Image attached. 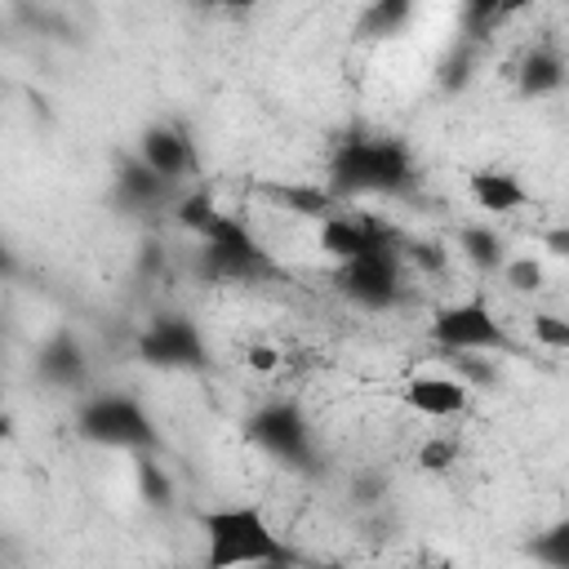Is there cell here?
Returning a JSON list of instances; mask_svg holds the SVG:
<instances>
[{
  "instance_id": "obj_1",
  "label": "cell",
  "mask_w": 569,
  "mask_h": 569,
  "mask_svg": "<svg viewBox=\"0 0 569 569\" xmlns=\"http://www.w3.org/2000/svg\"><path fill=\"white\" fill-rule=\"evenodd\" d=\"M418 182L413 151L400 138L382 133H347L329 156V191L338 200L356 196H409Z\"/></svg>"
},
{
  "instance_id": "obj_2",
  "label": "cell",
  "mask_w": 569,
  "mask_h": 569,
  "mask_svg": "<svg viewBox=\"0 0 569 569\" xmlns=\"http://www.w3.org/2000/svg\"><path fill=\"white\" fill-rule=\"evenodd\" d=\"M200 529H204V560L213 569H231V565H284V560H293L289 547L280 542V533L271 529V520L262 516V507H253V502L209 507L200 516Z\"/></svg>"
},
{
  "instance_id": "obj_3",
  "label": "cell",
  "mask_w": 569,
  "mask_h": 569,
  "mask_svg": "<svg viewBox=\"0 0 569 569\" xmlns=\"http://www.w3.org/2000/svg\"><path fill=\"white\" fill-rule=\"evenodd\" d=\"M196 240H200L196 267L213 284H262V280H276L280 276L276 258L262 249V240L236 213L213 209V218L196 231Z\"/></svg>"
},
{
  "instance_id": "obj_4",
  "label": "cell",
  "mask_w": 569,
  "mask_h": 569,
  "mask_svg": "<svg viewBox=\"0 0 569 569\" xmlns=\"http://www.w3.org/2000/svg\"><path fill=\"white\" fill-rule=\"evenodd\" d=\"M76 431H80V440H89V445L129 449V453H147V449L160 445L147 405H142L138 396H129V391H98V396H84L80 409H76Z\"/></svg>"
},
{
  "instance_id": "obj_5",
  "label": "cell",
  "mask_w": 569,
  "mask_h": 569,
  "mask_svg": "<svg viewBox=\"0 0 569 569\" xmlns=\"http://www.w3.org/2000/svg\"><path fill=\"white\" fill-rule=\"evenodd\" d=\"M431 342L449 356H516L520 351V342L507 333V325L480 293L440 307L431 316Z\"/></svg>"
},
{
  "instance_id": "obj_6",
  "label": "cell",
  "mask_w": 569,
  "mask_h": 569,
  "mask_svg": "<svg viewBox=\"0 0 569 569\" xmlns=\"http://www.w3.org/2000/svg\"><path fill=\"white\" fill-rule=\"evenodd\" d=\"M338 280V293L365 311H387L400 302V289H405V267H400V249L396 240L387 244H373L347 262H338L333 271Z\"/></svg>"
},
{
  "instance_id": "obj_7",
  "label": "cell",
  "mask_w": 569,
  "mask_h": 569,
  "mask_svg": "<svg viewBox=\"0 0 569 569\" xmlns=\"http://www.w3.org/2000/svg\"><path fill=\"white\" fill-rule=\"evenodd\" d=\"M133 356L151 369H164V373H187V369H204L209 360V347H204V333L191 316H151L138 338H133Z\"/></svg>"
},
{
  "instance_id": "obj_8",
  "label": "cell",
  "mask_w": 569,
  "mask_h": 569,
  "mask_svg": "<svg viewBox=\"0 0 569 569\" xmlns=\"http://www.w3.org/2000/svg\"><path fill=\"white\" fill-rule=\"evenodd\" d=\"M244 436L271 453L276 462L284 467H311V453H316V436H311V422L307 413L293 405V400H267L258 405L249 418H244Z\"/></svg>"
},
{
  "instance_id": "obj_9",
  "label": "cell",
  "mask_w": 569,
  "mask_h": 569,
  "mask_svg": "<svg viewBox=\"0 0 569 569\" xmlns=\"http://www.w3.org/2000/svg\"><path fill=\"white\" fill-rule=\"evenodd\" d=\"M138 160L147 169H156L160 178L169 182H191L200 173V156H196V142L187 133V124H173V120H156L138 133Z\"/></svg>"
},
{
  "instance_id": "obj_10",
  "label": "cell",
  "mask_w": 569,
  "mask_h": 569,
  "mask_svg": "<svg viewBox=\"0 0 569 569\" xmlns=\"http://www.w3.org/2000/svg\"><path fill=\"white\" fill-rule=\"evenodd\" d=\"M316 222H320V249L333 258V267H338V262H347V258H356V253H365V249H373V244L396 240V231H391L387 222L365 218V213L329 209V213H325V218H316Z\"/></svg>"
},
{
  "instance_id": "obj_11",
  "label": "cell",
  "mask_w": 569,
  "mask_h": 569,
  "mask_svg": "<svg viewBox=\"0 0 569 569\" xmlns=\"http://www.w3.org/2000/svg\"><path fill=\"white\" fill-rule=\"evenodd\" d=\"M178 191H182L178 182L160 178V173H156V169H147L138 156H133V160H124V164L116 169V182H111V200H116L120 209H129V213L173 209Z\"/></svg>"
},
{
  "instance_id": "obj_12",
  "label": "cell",
  "mask_w": 569,
  "mask_h": 569,
  "mask_svg": "<svg viewBox=\"0 0 569 569\" xmlns=\"http://www.w3.org/2000/svg\"><path fill=\"white\" fill-rule=\"evenodd\" d=\"M400 400H405L418 418H436V422H445V418H458V413L467 409L471 387H467L458 373H413V378L405 382Z\"/></svg>"
},
{
  "instance_id": "obj_13",
  "label": "cell",
  "mask_w": 569,
  "mask_h": 569,
  "mask_svg": "<svg viewBox=\"0 0 569 569\" xmlns=\"http://www.w3.org/2000/svg\"><path fill=\"white\" fill-rule=\"evenodd\" d=\"M36 378L44 387H58V391H80L89 382V360H84V347L71 338V333H53L40 351H36Z\"/></svg>"
},
{
  "instance_id": "obj_14",
  "label": "cell",
  "mask_w": 569,
  "mask_h": 569,
  "mask_svg": "<svg viewBox=\"0 0 569 569\" xmlns=\"http://www.w3.org/2000/svg\"><path fill=\"white\" fill-rule=\"evenodd\" d=\"M467 196H471V204L476 209H485V213H516V209H525L529 204V191H525V182L511 173V169H498V164H485V169H471L467 173Z\"/></svg>"
},
{
  "instance_id": "obj_15",
  "label": "cell",
  "mask_w": 569,
  "mask_h": 569,
  "mask_svg": "<svg viewBox=\"0 0 569 569\" xmlns=\"http://www.w3.org/2000/svg\"><path fill=\"white\" fill-rule=\"evenodd\" d=\"M516 89H520V98H551V93H560L565 89V53L556 49V44H533L525 58H520V67H516Z\"/></svg>"
},
{
  "instance_id": "obj_16",
  "label": "cell",
  "mask_w": 569,
  "mask_h": 569,
  "mask_svg": "<svg viewBox=\"0 0 569 569\" xmlns=\"http://www.w3.org/2000/svg\"><path fill=\"white\" fill-rule=\"evenodd\" d=\"M413 13V0H365L360 18H356V36L360 40H387L396 36Z\"/></svg>"
},
{
  "instance_id": "obj_17",
  "label": "cell",
  "mask_w": 569,
  "mask_h": 569,
  "mask_svg": "<svg viewBox=\"0 0 569 569\" xmlns=\"http://www.w3.org/2000/svg\"><path fill=\"white\" fill-rule=\"evenodd\" d=\"M267 196L280 200L284 209L302 213V218H325L329 209L342 204V200H338L329 187H320V182H284V187H267Z\"/></svg>"
},
{
  "instance_id": "obj_18",
  "label": "cell",
  "mask_w": 569,
  "mask_h": 569,
  "mask_svg": "<svg viewBox=\"0 0 569 569\" xmlns=\"http://www.w3.org/2000/svg\"><path fill=\"white\" fill-rule=\"evenodd\" d=\"M458 244H462V253H467L480 271H498L502 258H507V253H502V236H498L493 227H476V222H471V227L458 231Z\"/></svg>"
},
{
  "instance_id": "obj_19",
  "label": "cell",
  "mask_w": 569,
  "mask_h": 569,
  "mask_svg": "<svg viewBox=\"0 0 569 569\" xmlns=\"http://www.w3.org/2000/svg\"><path fill=\"white\" fill-rule=\"evenodd\" d=\"M133 471H138V493H142L151 507H164V502H169V493H173V485H169V476L160 471L156 449L133 453Z\"/></svg>"
},
{
  "instance_id": "obj_20",
  "label": "cell",
  "mask_w": 569,
  "mask_h": 569,
  "mask_svg": "<svg viewBox=\"0 0 569 569\" xmlns=\"http://www.w3.org/2000/svg\"><path fill=\"white\" fill-rule=\"evenodd\" d=\"M498 271H502V280H507L511 289H520V293H538L542 280H547V271H542L538 258H502Z\"/></svg>"
},
{
  "instance_id": "obj_21",
  "label": "cell",
  "mask_w": 569,
  "mask_h": 569,
  "mask_svg": "<svg viewBox=\"0 0 569 569\" xmlns=\"http://www.w3.org/2000/svg\"><path fill=\"white\" fill-rule=\"evenodd\" d=\"M240 360H244L249 373L271 378V373H280V365H284V347H280V342H267V338H253V342H244Z\"/></svg>"
},
{
  "instance_id": "obj_22",
  "label": "cell",
  "mask_w": 569,
  "mask_h": 569,
  "mask_svg": "<svg viewBox=\"0 0 569 569\" xmlns=\"http://www.w3.org/2000/svg\"><path fill=\"white\" fill-rule=\"evenodd\" d=\"M502 18H498V0H462V31L471 40H485L489 31H498Z\"/></svg>"
},
{
  "instance_id": "obj_23",
  "label": "cell",
  "mask_w": 569,
  "mask_h": 569,
  "mask_svg": "<svg viewBox=\"0 0 569 569\" xmlns=\"http://www.w3.org/2000/svg\"><path fill=\"white\" fill-rule=\"evenodd\" d=\"M533 342L547 351H569V320H560L556 311H538L533 316Z\"/></svg>"
},
{
  "instance_id": "obj_24",
  "label": "cell",
  "mask_w": 569,
  "mask_h": 569,
  "mask_svg": "<svg viewBox=\"0 0 569 569\" xmlns=\"http://www.w3.org/2000/svg\"><path fill=\"white\" fill-rule=\"evenodd\" d=\"M458 462V440L453 436H431L422 449H418V467L422 471H449Z\"/></svg>"
},
{
  "instance_id": "obj_25",
  "label": "cell",
  "mask_w": 569,
  "mask_h": 569,
  "mask_svg": "<svg viewBox=\"0 0 569 569\" xmlns=\"http://www.w3.org/2000/svg\"><path fill=\"white\" fill-rule=\"evenodd\" d=\"M413 258H418L422 267H440V262H445V249H440V244H413Z\"/></svg>"
},
{
  "instance_id": "obj_26",
  "label": "cell",
  "mask_w": 569,
  "mask_h": 569,
  "mask_svg": "<svg viewBox=\"0 0 569 569\" xmlns=\"http://www.w3.org/2000/svg\"><path fill=\"white\" fill-rule=\"evenodd\" d=\"M529 4H533V0H498V18H502V22H511V18H516V13H525Z\"/></svg>"
},
{
  "instance_id": "obj_27",
  "label": "cell",
  "mask_w": 569,
  "mask_h": 569,
  "mask_svg": "<svg viewBox=\"0 0 569 569\" xmlns=\"http://www.w3.org/2000/svg\"><path fill=\"white\" fill-rule=\"evenodd\" d=\"M13 427H18V422H13V413L0 405V445H4V440H13Z\"/></svg>"
},
{
  "instance_id": "obj_28",
  "label": "cell",
  "mask_w": 569,
  "mask_h": 569,
  "mask_svg": "<svg viewBox=\"0 0 569 569\" xmlns=\"http://www.w3.org/2000/svg\"><path fill=\"white\" fill-rule=\"evenodd\" d=\"M4 276H13V253H9L4 240H0V280H4Z\"/></svg>"
},
{
  "instance_id": "obj_29",
  "label": "cell",
  "mask_w": 569,
  "mask_h": 569,
  "mask_svg": "<svg viewBox=\"0 0 569 569\" xmlns=\"http://www.w3.org/2000/svg\"><path fill=\"white\" fill-rule=\"evenodd\" d=\"M204 4H222V9H249L253 0H204Z\"/></svg>"
},
{
  "instance_id": "obj_30",
  "label": "cell",
  "mask_w": 569,
  "mask_h": 569,
  "mask_svg": "<svg viewBox=\"0 0 569 569\" xmlns=\"http://www.w3.org/2000/svg\"><path fill=\"white\" fill-rule=\"evenodd\" d=\"M0 405H4V378H0Z\"/></svg>"
}]
</instances>
